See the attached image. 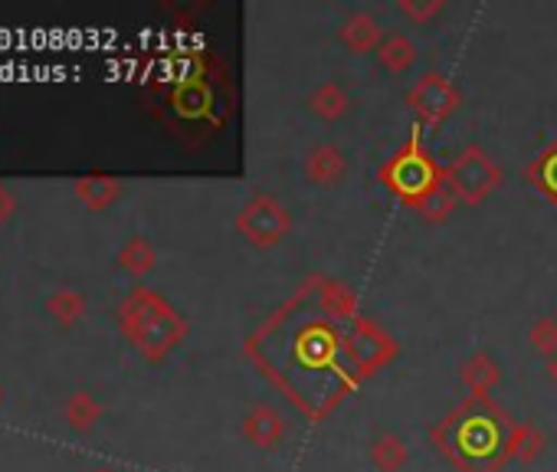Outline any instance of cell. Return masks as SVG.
Instances as JSON below:
<instances>
[{"label":"cell","instance_id":"cell-21","mask_svg":"<svg viewBox=\"0 0 557 472\" xmlns=\"http://www.w3.org/2000/svg\"><path fill=\"white\" fill-rule=\"evenodd\" d=\"M544 446H547V439H544V433L534 423H528V420L515 423V443H511L515 462H534L544 452Z\"/></svg>","mask_w":557,"mask_h":472},{"label":"cell","instance_id":"cell-23","mask_svg":"<svg viewBox=\"0 0 557 472\" xmlns=\"http://www.w3.org/2000/svg\"><path fill=\"white\" fill-rule=\"evenodd\" d=\"M528 341H531V348H534L537 355H544V358L550 361V358L557 355V319H554V315L534 319L531 328H528Z\"/></svg>","mask_w":557,"mask_h":472},{"label":"cell","instance_id":"cell-6","mask_svg":"<svg viewBox=\"0 0 557 472\" xmlns=\"http://www.w3.org/2000/svg\"><path fill=\"white\" fill-rule=\"evenodd\" d=\"M407 109L413 112L420 128H440L449 115H456L462 109V92L449 76L426 70L407 89Z\"/></svg>","mask_w":557,"mask_h":472},{"label":"cell","instance_id":"cell-18","mask_svg":"<svg viewBox=\"0 0 557 472\" xmlns=\"http://www.w3.org/2000/svg\"><path fill=\"white\" fill-rule=\"evenodd\" d=\"M119 266L128 276L141 280L158 266V253H154V247L145 240V236H128V240L122 244V250H119Z\"/></svg>","mask_w":557,"mask_h":472},{"label":"cell","instance_id":"cell-19","mask_svg":"<svg viewBox=\"0 0 557 472\" xmlns=\"http://www.w3.org/2000/svg\"><path fill=\"white\" fill-rule=\"evenodd\" d=\"M86 309H89V302H86V296H83L79 289H57V293H50V299H47V312H50L60 325H76V322L86 315Z\"/></svg>","mask_w":557,"mask_h":472},{"label":"cell","instance_id":"cell-12","mask_svg":"<svg viewBox=\"0 0 557 472\" xmlns=\"http://www.w3.org/2000/svg\"><path fill=\"white\" fill-rule=\"evenodd\" d=\"M521 177H524L547 203L557 207V135H554V141H547V145L524 164Z\"/></svg>","mask_w":557,"mask_h":472},{"label":"cell","instance_id":"cell-13","mask_svg":"<svg viewBox=\"0 0 557 472\" xmlns=\"http://www.w3.org/2000/svg\"><path fill=\"white\" fill-rule=\"evenodd\" d=\"M368 459L377 472H404L410 465V446L404 436H397L394 430H384L371 439L368 446Z\"/></svg>","mask_w":557,"mask_h":472},{"label":"cell","instance_id":"cell-9","mask_svg":"<svg viewBox=\"0 0 557 472\" xmlns=\"http://www.w3.org/2000/svg\"><path fill=\"white\" fill-rule=\"evenodd\" d=\"M384 37H387V34H384L381 21H377L374 14H368V11L348 14V17L342 21V27H338V40H342V47H345L351 57L377 53V47H381Z\"/></svg>","mask_w":557,"mask_h":472},{"label":"cell","instance_id":"cell-20","mask_svg":"<svg viewBox=\"0 0 557 472\" xmlns=\"http://www.w3.org/2000/svg\"><path fill=\"white\" fill-rule=\"evenodd\" d=\"M66 423L73 426V430H79V433H86V430H92L96 423H99V417H102V403L92 397V394H86V390H76L70 400H66Z\"/></svg>","mask_w":557,"mask_h":472},{"label":"cell","instance_id":"cell-1","mask_svg":"<svg viewBox=\"0 0 557 472\" xmlns=\"http://www.w3.org/2000/svg\"><path fill=\"white\" fill-rule=\"evenodd\" d=\"M515 417L492 397H466L443 420L433 423L430 443L456 472H502L515 462Z\"/></svg>","mask_w":557,"mask_h":472},{"label":"cell","instance_id":"cell-22","mask_svg":"<svg viewBox=\"0 0 557 472\" xmlns=\"http://www.w3.org/2000/svg\"><path fill=\"white\" fill-rule=\"evenodd\" d=\"M459 207V200L453 197V190L449 187H440L430 200H423L413 213H417V220L420 223H426V226H440V223H446L449 216H453V210Z\"/></svg>","mask_w":557,"mask_h":472},{"label":"cell","instance_id":"cell-7","mask_svg":"<svg viewBox=\"0 0 557 472\" xmlns=\"http://www.w3.org/2000/svg\"><path fill=\"white\" fill-rule=\"evenodd\" d=\"M397 351H400L397 341L381 325H374L371 319L351 322V332H348V358H351L355 371L361 374V381L371 377V374H377L387 361H394Z\"/></svg>","mask_w":557,"mask_h":472},{"label":"cell","instance_id":"cell-15","mask_svg":"<svg viewBox=\"0 0 557 472\" xmlns=\"http://www.w3.org/2000/svg\"><path fill=\"white\" fill-rule=\"evenodd\" d=\"M73 190H76V197H79L86 207H92V210H106V207H112V203L122 197V181H119L115 174H102V171H96V174H83V177H76Z\"/></svg>","mask_w":557,"mask_h":472},{"label":"cell","instance_id":"cell-5","mask_svg":"<svg viewBox=\"0 0 557 472\" xmlns=\"http://www.w3.org/2000/svg\"><path fill=\"white\" fill-rule=\"evenodd\" d=\"M233 226L239 229V236L256 247V250H272L286 240V236L293 233V216L286 210V203L278 200L275 194H252L239 210H236V220Z\"/></svg>","mask_w":557,"mask_h":472},{"label":"cell","instance_id":"cell-16","mask_svg":"<svg viewBox=\"0 0 557 472\" xmlns=\"http://www.w3.org/2000/svg\"><path fill=\"white\" fill-rule=\"evenodd\" d=\"M348 109H351V96H348V89H345L342 83H335V79L322 83V86L312 89V96H309V112H312L315 119H322V122H342V119L348 115Z\"/></svg>","mask_w":557,"mask_h":472},{"label":"cell","instance_id":"cell-8","mask_svg":"<svg viewBox=\"0 0 557 472\" xmlns=\"http://www.w3.org/2000/svg\"><path fill=\"white\" fill-rule=\"evenodd\" d=\"M239 433L246 443H252L256 449H275L278 443L286 439V417L278 413L272 403H256L246 410Z\"/></svg>","mask_w":557,"mask_h":472},{"label":"cell","instance_id":"cell-10","mask_svg":"<svg viewBox=\"0 0 557 472\" xmlns=\"http://www.w3.org/2000/svg\"><path fill=\"white\" fill-rule=\"evenodd\" d=\"M302 171H306L309 184H315V187H335L348 174V158H345V151L338 145L325 141V145L309 148V154L302 161Z\"/></svg>","mask_w":557,"mask_h":472},{"label":"cell","instance_id":"cell-14","mask_svg":"<svg viewBox=\"0 0 557 472\" xmlns=\"http://www.w3.org/2000/svg\"><path fill=\"white\" fill-rule=\"evenodd\" d=\"M377 63H381V70L384 73H391V76H404V73H410L413 70V63H417V57H420V50H417V44L404 34V30H394V34H387L384 40H381V47H377Z\"/></svg>","mask_w":557,"mask_h":472},{"label":"cell","instance_id":"cell-3","mask_svg":"<svg viewBox=\"0 0 557 472\" xmlns=\"http://www.w3.org/2000/svg\"><path fill=\"white\" fill-rule=\"evenodd\" d=\"M377 181L391 197L417 210L423 200H430L440 187H446L443 164L433 158V151L423 141V128L417 125L410 138L377 167Z\"/></svg>","mask_w":557,"mask_h":472},{"label":"cell","instance_id":"cell-27","mask_svg":"<svg viewBox=\"0 0 557 472\" xmlns=\"http://www.w3.org/2000/svg\"><path fill=\"white\" fill-rule=\"evenodd\" d=\"M92 472H112V469H92Z\"/></svg>","mask_w":557,"mask_h":472},{"label":"cell","instance_id":"cell-17","mask_svg":"<svg viewBox=\"0 0 557 472\" xmlns=\"http://www.w3.org/2000/svg\"><path fill=\"white\" fill-rule=\"evenodd\" d=\"M319 309L335 319V322H358L361 309H358V296L342 286V283H319Z\"/></svg>","mask_w":557,"mask_h":472},{"label":"cell","instance_id":"cell-11","mask_svg":"<svg viewBox=\"0 0 557 472\" xmlns=\"http://www.w3.org/2000/svg\"><path fill=\"white\" fill-rule=\"evenodd\" d=\"M498 381H502V364L488 351H475L459 364V384L475 400H488Z\"/></svg>","mask_w":557,"mask_h":472},{"label":"cell","instance_id":"cell-26","mask_svg":"<svg viewBox=\"0 0 557 472\" xmlns=\"http://www.w3.org/2000/svg\"><path fill=\"white\" fill-rule=\"evenodd\" d=\"M547 377H550V381H554V387H557V355L547 361Z\"/></svg>","mask_w":557,"mask_h":472},{"label":"cell","instance_id":"cell-24","mask_svg":"<svg viewBox=\"0 0 557 472\" xmlns=\"http://www.w3.org/2000/svg\"><path fill=\"white\" fill-rule=\"evenodd\" d=\"M443 0H397V14L413 27H430L443 14Z\"/></svg>","mask_w":557,"mask_h":472},{"label":"cell","instance_id":"cell-4","mask_svg":"<svg viewBox=\"0 0 557 472\" xmlns=\"http://www.w3.org/2000/svg\"><path fill=\"white\" fill-rule=\"evenodd\" d=\"M443 177L453 197L466 207L485 203L505 184V171L482 145H466L449 164H443Z\"/></svg>","mask_w":557,"mask_h":472},{"label":"cell","instance_id":"cell-2","mask_svg":"<svg viewBox=\"0 0 557 472\" xmlns=\"http://www.w3.org/2000/svg\"><path fill=\"white\" fill-rule=\"evenodd\" d=\"M119 328L128 338V345L148 361H164L187 338L184 315L161 293H154L148 286H135L122 299Z\"/></svg>","mask_w":557,"mask_h":472},{"label":"cell","instance_id":"cell-25","mask_svg":"<svg viewBox=\"0 0 557 472\" xmlns=\"http://www.w3.org/2000/svg\"><path fill=\"white\" fill-rule=\"evenodd\" d=\"M14 207H17V197H14V190H11L8 184H0V223L11 220Z\"/></svg>","mask_w":557,"mask_h":472}]
</instances>
